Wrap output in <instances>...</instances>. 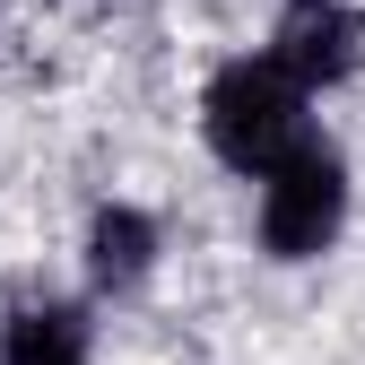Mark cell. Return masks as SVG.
<instances>
[{"label":"cell","instance_id":"obj_1","mask_svg":"<svg viewBox=\"0 0 365 365\" xmlns=\"http://www.w3.org/2000/svg\"><path fill=\"white\" fill-rule=\"evenodd\" d=\"M200 130H209V148L235 165V174H269L296 140H313V130H304V87L269 61V53H244V61H226L209 78Z\"/></svg>","mask_w":365,"mask_h":365},{"label":"cell","instance_id":"obj_2","mask_svg":"<svg viewBox=\"0 0 365 365\" xmlns=\"http://www.w3.org/2000/svg\"><path fill=\"white\" fill-rule=\"evenodd\" d=\"M348 226V165L331 140H296L279 165L261 174V244L279 261H313L331 252Z\"/></svg>","mask_w":365,"mask_h":365},{"label":"cell","instance_id":"obj_3","mask_svg":"<svg viewBox=\"0 0 365 365\" xmlns=\"http://www.w3.org/2000/svg\"><path fill=\"white\" fill-rule=\"evenodd\" d=\"M269 61H279L304 96L313 87H339L356 61H365V18L339 9V0H296L279 18V43H269Z\"/></svg>","mask_w":365,"mask_h":365},{"label":"cell","instance_id":"obj_4","mask_svg":"<svg viewBox=\"0 0 365 365\" xmlns=\"http://www.w3.org/2000/svg\"><path fill=\"white\" fill-rule=\"evenodd\" d=\"M148 269H157V217L130 209V200L96 209V226H87V279L122 296V287H140Z\"/></svg>","mask_w":365,"mask_h":365},{"label":"cell","instance_id":"obj_5","mask_svg":"<svg viewBox=\"0 0 365 365\" xmlns=\"http://www.w3.org/2000/svg\"><path fill=\"white\" fill-rule=\"evenodd\" d=\"M0 365H96V348H87V322L70 304H26L0 331Z\"/></svg>","mask_w":365,"mask_h":365}]
</instances>
